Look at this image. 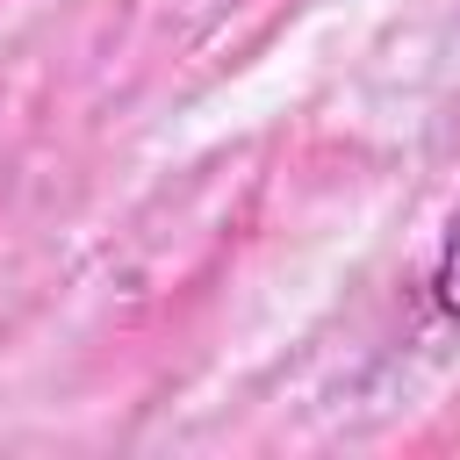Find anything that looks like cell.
Returning <instances> with one entry per match:
<instances>
[{
    "label": "cell",
    "instance_id": "6da1fadb",
    "mask_svg": "<svg viewBox=\"0 0 460 460\" xmlns=\"http://www.w3.org/2000/svg\"><path fill=\"white\" fill-rule=\"evenodd\" d=\"M431 309L446 323H460V216H453V230L438 237V259H431Z\"/></svg>",
    "mask_w": 460,
    "mask_h": 460
}]
</instances>
